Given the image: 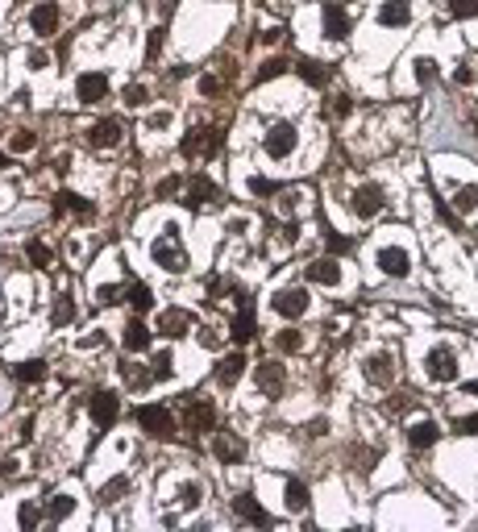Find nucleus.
<instances>
[{
	"mask_svg": "<svg viewBox=\"0 0 478 532\" xmlns=\"http://www.w3.org/2000/svg\"><path fill=\"white\" fill-rule=\"evenodd\" d=\"M138 429L150 436H158V441H167V436H175V416H171V408H163V404H142L138 408Z\"/></svg>",
	"mask_w": 478,
	"mask_h": 532,
	"instance_id": "nucleus-1",
	"label": "nucleus"
},
{
	"mask_svg": "<svg viewBox=\"0 0 478 532\" xmlns=\"http://www.w3.org/2000/svg\"><path fill=\"white\" fill-rule=\"evenodd\" d=\"M424 370H429L432 383H454L457 379V358L449 345H432L429 358H424Z\"/></svg>",
	"mask_w": 478,
	"mask_h": 532,
	"instance_id": "nucleus-2",
	"label": "nucleus"
},
{
	"mask_svg": "<svg viewBox=\"0 0 478 532\" xmlns=\"http://www.w3.org/2000/svg\"><path fill=\"white\" fill-rule=\"evenodd\" d=\"M220 142H225V138H220V129H191V133H183L179 150H183L188 158H195V154H200V158H208V154H216V150H220Z\"/></svg>",
	"mask_w": 478,
	"mask_h": 532,
	"instance_id": "nucleus-3",
	"label": "nucleus"
},
{
	"mask_svg": "<svg viewBox=\"0 0 478 532\" xmlns=\"http://www.w3.org/2000/svg\"><path fill=\"white\" fill-rule=\"evenodd\" d=\"M88 411H92L96 429H108V424H117V416H121V399L113 395V391H92Z\"/></svg>",
	"mask_w": 478,
	"mask_h": 532,
	"instance_id": "nucleus-4",
	"label": "nucleus"
},
{
	"mask_svg": "<svg viewBox=\"0 0 478 532\" xmlns=\"http://www.w3.org/2000/svg\"><path fill=\"white\" fill-rule=\"evenodd\" d=\"M154 262L163 266V270H171V275H179V270H188V254H183V245L175 242V237H158L154 242Z\"/></svg>",
	"mask_w": 478,
	"mask_h": 532,
	"instance_id": "nucleus-5",
	"label": "nucleus"
},
{
	"mask_svg": "<svg viewBox=\"0 0 478 532\" xmlns=\"http://www.w3.org/2000/svg\"><path fill=\"white\" fill-rule=\"evenodd\" d=\"M295 142H300V138H295V129H291L287 121L270 125V129H266V138H263V145H266V154H270V158H287V154L295 150Z\"/></svg>",
	"mask_w": 478,
	"mask_h": 532,
	"instance_id": "nucleus-6",
	"label": "nucleus"
},
{
	"mask_svg": "<svg viewBox=\"0 0 478 532\" xmlns=\"http://www.w3.org/2000/svg\"><path fill=\"white\" fill-rule=\"evenodd\" d=\"M275 312L287 316V320H295V316H304L308 312V291L304 287H283V291H275Z\"/></svg>",
	"mask_w": 478,
	"mask_h": 532,
	"instance_id": "nucleus-7",
	"label": "nucleus"
},
{
	"mask_svg": "<svg viewBox=\"0 0 478 532\" xmlns=\"http://www.w3.org/2000/svg\"><path fill=\"white\" fill-rule=\"evenodd\" d=\"M216 424V408L208 404V399H191L188 411H183V429L188 433H208Z\"/></svg>",
	"mask_w": 478,
	"mask_h": 532,
	"instance_id": "nucleus-8",
	"label": "nucleus"
},
{
	"mask_svg": "<svg viewBox=\"0 0 478 532\" xmlns=\"http://www.w3.org/2000/svg\"><path fill=\"white\" fill-rule=\"evenodd\" d=\"M216 200H220V188H216L213 179H208V175H191L188 200H183V204H188V208H204V204H216Z\"/></svg>",
	"mask_w": 478,
	"mask_h": 532,
	"instance_id": "nucleus-9",
	"label": "nucleus"
},
{
	"mask_svg": "<svg viewBox=\"0 0 478 532\" xmlns=\"http://www.w3.org/2000/svg\"><path fill=\"white\" fill-rule=\"evenodd\" d=\"M238 304H241V312L233 316V329H229V337L238 341V345H245V341H254L258 324H254V308H250V295H245V291H238Z\"/></svg>",
	"mask_w": 478,
	"mask_h": 532,
	"instance_id": "nucleus-10",
	"label": "nucleus"
},
{
	"mask_svg": "<svg viewBox=\"0 0 478 532\" xmlns=\"http://www.w3.org/2000/svg\"><path fill=\"white\" fill-rule=\"evenodd\" d=\"M213 454H216V461H225V466H238V461L245 458V441H241V433H216L213 436Z\"/></svg>",
	"mask_w": 478,
	"mask_h": 532,
	"instance_id": "nucleus-11",
	"label": "nucleus"
},
{
	"mask_svg": "<svg viewBox=\"0 0 478 532\" xmlns=\"http://www.w3.org/2000/svg\"><path fill=\"white\" fill-rule=\"evenodd\" d=\"M379 266H382V275L404 279L407 270H412V254H407L404 245H382V250H379Z\"/></svg>",
	"mask_w": 478,
	"mask_h": 532,
	"instance_id": "nucleus-12",
	"label": "nucleus"
},
{
	"mask_svg": "<svg viewBox=\"0 0 478 532\" xmlns=\"http://www.w3.org/2000/svg\"><path fill=\"white\" fill-rule=\"evenodd\" d=\"M75 92H79L83 104H100V100L108 96V75L104 71H83L79 83H75Z\"/></svg>",
	"mask_w": 478,
	"mask_h": 532,
	"instance_id": "nucleus-13",
	"label": "nucleus"
},
{
	"mask_svg": "<svg viewBox=\"0 0 478 532\" xmlns=\"http://www.w3.org/2000/svg\"><path fill=\"white\" fill-rule=\"evenodd\" d=\"M304 275H308V283L337 287V283H341V262L329 254V258H316V262H308V266H304Z\"/></svg>",
	"mask_w": 478,
	"mask_h": 532,
	"instance_id": "nucleus-14",
	"label": "nucleus"
},
{
	"mask_svg": "<svg viewBox=\"0 0 478 532\" xmlns=\"http://www.w3.org/2000/svg\"><path fill=\"white\" fill-rule=\"evenodd\" d=\"M382 204H387V200H382V188L366 183V188L354 192V204H350V208H354L362 220H370V217H379V213H382Z\"/></svg>",
	"mask_w": 478,
	"mask_h": 532,
	"instance_id": "nucleus-15",
	"label": "nucleus"
},
{
	"mask_svg": "<svg viewBox=\"0 0 478 532\" xmlns=\"http://www.w3.org/2000/svg\"><path fill=\"white\" fill-rule=\"evenodd\" d=\"M29 29H34L38 38H50V34L59 29V4H54V0L34 4V13H29Z\"/></svg>",
	"mask_w": 478,
	"mask_h": 532,
	"instance_id": "nucleus-16",
	"label": "nucleus"
},
{
	"mask_svg": "<svg viewBox=\"0 0 478 532\" xmlns=\"http://www.w3.org/2000/svg\"><path fill=\"white\" fill-rule=\"evenodd\" d=\"M121 138H125V129H121V121H96L92 129H88V145H96V150H113V145H121Z\"/></svg>",
	"mask_w": 478,
	"mask_h": 532,
	"instance_id": "nucleus-17",
	"label": "nucleus"
},
{
	"mask_svg": "<svg viewBox=\"0 0 478 532\" xmlns=\"http://www.w3.org/2000/svg\"><path fill=\"white\" fill-rule=\"evenodd\" d=\"M188 329H191V312H183V308H167V312L158 316V333L167 341L188 337Z\"/></svg>",
	"mask_w": 478,
	"mask_h": 532,
	"instance_id": "nucleus-18",
	"label": "nucleus"
},
{
	"mask_svg": "<svg viewBox=\"0 0 478 532\" xmlns=\"http://www.w3.org/2000/svg\"><path fill=\"white\" fill-rule=\"evenodd\" d=\"M320 21H325V38H333V42H341V38L350 34V13H345L337 0H329V4H325Z\"/></svg>",
	"mask_w": 478,
	"mask_h": 532,
	"instance_id": "nucleus-19",
	"label": "nucleus"
},
{
	"mask_svg": "<svg viewBox=\"0 0 478 532\" xmlns=\"http://www.w3.org/2000/svg\"><path fill=\"white\" fill-rule=\"evenodd\" d=\"M283 366L275 362V358H266V362H258L254 366V383H258V387L266 391V395H279V391H283Z\"/></svg>",
	"mask_w": 478,
	"mask_h": 532,
	"instance_id": "nucleus-20",
	"label": "nucleus"
},
{
	"mask_svg": "<svg viewBox=\"0 0 478 532\" xmlns=\"http://www.w3.org/2000/svg\"><path fill=\"white\" fill-rule=\"evenodd\" d=\"M233 516H238V520H245V524H258V528H266V524H270L266 508L258 503V499H254V495H250V491L233 499Z\"/></svg>",
	"mask_w": 478,
	"mask_h": 532,
	"instance_id": "nucleus-21",
	"label": "nucleus"
},
{
	"mask_svg": "<svg viewBox=\"0 0 478 532\" xmlns=\"http://www.w3.org/2000/svg\"><path fill=\"white\" fill-rule=\"evenodd\" d=\"M150 329L142 324V316H133L129 324H125V337H121V345H125V354H146L150 349Z\"/></svg>",
	"mask_w": 478,
	"mask_h": 532,
	"instance_id": "nucleus-22",
	"label": "nucleus"
},
{
	"mask_svg": "<svg viewBox=\"0 0 478 532\" xmlns=\"http://www.w3.org/2000/svg\"><path fill=\"white\" fill-rule=\"evenodd\" d=\"M241 370H245V354H225V358L216 362V383H220V387H233L241 379Z\"/></svg>",
	"mask_w": 478,
	"mask_h": 532,
	"instance_id": "nucleus-23",
	"label": "nucleus"
},
{
	"mask_svg": "<svg viewBox=\"0 0 478 532\" xmlns=\"http://www.w3.org/2000/svg\"><path fill=\"white\" fill-rule=\"evenodd\" d=\"M379 21L387 25V29H400V25L412 21V4H407V0H387L379 9Z\"/></svg>",
	"mask_w": 478,
	"mask_h": 532,
	"instance_id": "nucleus-24",
	"label": "nucleus"
},
{
	"mask_svg": "<svg viewBox=\"0 0 478 532\" xmlns=\"http://www.w3.org/2000/svg\"><path fill=\"white\" fill-rule=\"evenodd\" d=\"M366 379L370 383H379V387H391V379H395V366L387 354H375V358H366Z\"/></svg>",
	"mask_w": 478,
	"mask_h": 532,
	"instance_id": "nucleus-25",
	"label": "nucleus"
},
{
	"mask_svg": "<svg viewBox=\"0 0 478 532\" xmlns=\"http://www.w3.org/2000/svg\"><path fill=\"white\" fill-rule=\"evenodd\" d=\"M437 436H441V429H437L432 420H416V424L407 429V445H412V449H429V445H437Z\"/></svg>",
	"mask_w": 478,
	"mask_h": 532,
	"instance_id": "nucleus-26",
	"label": "nucleus"
},
{
	"mask_svg": "<svg viewBox=\"0 0 478 532\" xmlns=\"http://www.w3.org/2000/svg\"><path fill=\"white\" fill-rule=\"evenodd\" d=\"M25 258H29V266L46 270V266H54V250H50L46 242H38V237H29V242H25Z\"/></svg>",
	"mask_w": 478,
	"mask_h": 532,
	"instance_id": "nucleus-27",
	"label": "nucleus"
},
{
	"mask_svg": "<svg viewBox=\"0 0 478 532\" xmlns=\"http://www.w3.org/2000/svg\"><path fill=\"white\" fill-rule=\"evenodd\" d=\"M300 79H304L308 88H325V83H329V67L316 63V58H304V63H300Z\"/></svg>",
	"mask_w": 478,
	"mask_h": 532,
	"instance_id": "nucleus-28",
	"label": "nucleus"
},
{
	"mask_svg": "<svg viewBox=\"0 0 478 532\" xmlns=\"http://www.w3.org/2000/svg\"><path fill=\"white\" fill-rule=\"evenodd\" d=\"M283 499H287V511H304V508H308V499H312V495H308V483H304V479H291V483H287V495H283Z\"/></svg>",
	"mask_w": 478,
	"mask_h": 532,
	"instance_id": "nucleus-29",
	"label": "nucleus"
},
{
	"mask_svg": "<svg viewBox=\"0 0 478 532\" xmlns=\"http://www.w3.org/2000/svg\"><path fill=\"white\" fill-rule=\"evenodd\" d=\"M125 300H129V308H133V312L142 316V312H150V308H154V291L146 287V283H133V287L125 291Z\"/></svg>",
	"mask_w": 478,
	"mask_h": 532,
	"instance_id": "nucleus-30",
	"label": "nucleus"
},
{
	"mask_svg": "<svg viewBox=\"0 0 478 532\" xmlns=\"http://www.w3.org/2000/svg\"><path fill=\"white\" fill-rule=\"evenodd\" d=\"M71 511H75V499H71V495H54V499L46 503V520H50V524H63Z\"/></svg>",
	"mask_w": 478,
	"mask_h": 532,
	"instance_id": "nucleus-31",
	"label": "nucleus"
},
{
	"mask_svg": "<svg viewBox=\"0 0 478 532\" xmlns=\"http://www.w3.org/2000/svg\"><path fill=\"white\" fill-rule=\"evenodd\" d=\"M38 145V133L34 129H17V133H9V154H29Z\"/></svg>",
	"mask_w": 478,
	"mask_h": 532,
	"instance_id": "nucleus-32",
	"label": "nucleus"
},
{
	"mask_svg": "<svg viewBox=\"0 0 478 532\" xmlns=\"http://www.w3.org/2000/svg\"><path fill=\"white\" fill-rule=\"evenodd\" d=\"M275 349H279V354H300V349H304V337H300V329H283V333L275 337Z\"/></svg>",
	"mask_w": 478,
	"mask_h": 532,
	"instance_id": "nucleus-33",
	"label": "nucleus"
},
{
	"mask_svg": "<svg viewBox=\"0 0 478 532\" xmlns=\"http://www.w3.org/2000/svg\"><path fill=\"white\" fill-rule=\"evenodd\" d=\"M13 374H17L21 383H42V379H46V362H38V358H34V362H21Z\"/></svg>",
	"mask_w": 478,
	"mask_h": 532,
	"instance_id": "nucleus-34",
	"label": "nucleus"
},
{
	"mask_svg": "<svg viewBox=\"0 0 478 532\" xmlns=\"http://www.w3.org/2000/svg\"><path fill=\"white\" fill-rule=\"evenodd\" d=\"M146 100H150L146 83H129V88L121 92V104H125V108H146Z\"/></svg>",
	"mask_w": 478,
	"mask_h": 532,
	"instance_id": "nucleus-35",
	"label": "nucleus"
},
{
	"mask_svg": "<svg viewBox=\"0 0 478 532\" xmlns=\"http://www.w3.org/2000/svg\"><path fill=\"white\" fill-rule=\"evenodd\" d=\"M279 75H287V58H266L263 67H258V83H270V79H279Z\"/></svg>",
	"mask_w": 478,
	"mask_h": 532,
	"instance_id": "nucleus-36",
	"label": "nucleus"
},
{
	"mask_svg": "<svg viewBox=\"0 0 478 532\" xmlns=\"http://www.w3.org/2000/svg\"><path fill=\"white\" fill-rule=\"evenodd\" d=\"M125 491H129V479H121V474H117V479H108V483L100 486V499H104V503H117Z\"/></svg>",
	"mask_w": 478,
	"mask_h": 532,
	"instance_id": "nucleus-37",
	"label": "nucleus"
},
{
	"mask_svg": "<svg viewBox=\"0 0 478 532\" xmlns=\"http://www.w3.org/2000/svg\"><path fill=\"white\" fill-rule=\"evenodd\" d=\"M445 9L454 13L457 21H470V17H478V0H445Z\"/></svg>",
	"mask_w": 478,
	"mask_h": 532,
	"instance_id": "nucleus-38",
	"label": "nucleus"
},
{
	"mask_svg": "<svg viewBox=\"0 0 478 532\" xmlns=\"http://www.w3.org/2000/svg\"><path fill=\"white\" fill-rule=\"evenodd\" d=\"M457 208H462V213H474V208H478V183L457 188Z\"/></svg>",
	"mask_w": 478,
	"mask_h": 532,
	"instance_id": "nucleus-39",
	"label": "nucleus"
},
{
	"mask_svg": "<svg viewBox=\"0 0 478 532\" xmlns=\"http://www.w3.org/2000/svg\"><path fill=\"white\" fill-rule=\"evenodd\" d=\"M50 320H54V324H71V320H75V304H71V300H54Z\"/></svg>",
	"mask_w": 478,
	"mask_h": 532,
	"instance_id": "nucleus-40",
	"label": "nucleus"
},
{
	"mask_svg": "<svg viewBox=\"0 0 478 532\" xmlns=\"http://www.w3.org/2000/svg\"><path fill=\"white\" fill-rule=\"evenodd\" d=\"M125 383H129V387H150V383H154V370H138V366H125Z\"/></svg>",
	"mask_w": 478,
	"mask_h": 532,
	"instance_id": "nucleus-41",
	"label": "nucleus"
},
{
	"mask_svg": "<svg viewBox=\"0 0 478 532\" xmlns=\"http://www.w3.org/2000/svg\"><path fill=\"white\" fill-rule=\"evenodd\" d=\"M38 520H42L38 503H21V511H17V524H21V528H38Z\"/></svg>",
	"mask_w": 478,
	"mask_h": 532,
	"instance_id": "nucleus-42",
	"label": "nucleus"
},
{
	"mask_svg": "<svg viewBox=\"0 0 478 532\" xmlns=\"http://www.w3.org/2000/svg\"><path fill=\"white\" fill-rule=\"evenodd\" d=\"M250 192H254V195H275V192H279V183L266 179V175H254V179H250Z\"/></svg>",
	"mask_w": 478,
	"mask_h": 532,
	"instance_id": "nucleus-43",
	"label": "nucleus"
},
{
	"mask_svg": "<svg viewBox=\"0 0 478 532\" xmlns=\"http://www.w3.org/2000/svg\"><path fill=\"white\" fill-rule=\"evenodd\" d=\"M325 250H329V254H345V250H350V237H341V233H333V229H329V233H325Z\"/></svg>",
	"mask_w": 478,
	"mask_h": 532,
	"instance_id": "nucleus-44",
	"label": "nucleus"
},
{
	"mask_svg": "<svg viewBox=\"0 0 478 532\" xmlns=\"http://www.w3.org/2000/svg\"><path fill=\"white\" fill-rule=\"evenodd\" d=\"M25 63H29V71H46V67H50V54H46V50H38V46H34L29 54H25Z\"/></svg>",
	"mask_w": 478,
	"mask_h": 532,
	"instance_id": "nucleus-45",
	"label": "nucleus"
},
{
	"mask_svg": "<svg viewBox=\"0 0 478 532\" xmlns=\"http://www.w3.org/2000/svg\"><path fill=\"white\" fill-rule=\"evenodd\" d=\"M416 79H420V83H432V79H437V63H432V58H416Z\"/></svg>",
	"mask_w": 478,
	"mask_h": 532,
	"instance_id": "nucleus-46",
	"label": "nucleus"
},
{
	"mask_svg": "<svg viewBox=\"0 0 478 532\" xmlns=\"http://www.w3.org/2000/svg\"><path fill=\"white\" fill-rule=\"evenodd\" d=\"M179 188H183V179H179V175H167V179L154 188V192H158V200H167V195H175Z\"/></svg>",
	"mask_w": 478,
	"mask_h": 532,
	"instance_id": "nucleus-47",
	"label": "nucleus"
},
{
	"mask_svg": "<svg viewBox=\"0 0 478 532\" xmlns=\"http://www.w3.org/2000/svg\"><path fill=\"white\" fill-rule=\"evenodd\" d=\"M179 503H183V508H195V503H200V486L183 483V486H179Z\"/></svg>",
	"mask_w": 478,
	"mask_h": 532,
	"instance_id": "nucleus-48",
	"label": "nucleus"
},
{
	"mask_svg": "<svg viewBox=\"0 0 478 532\" xmlns=\"http://www.w3.org/2000/svg\"><path fill=\"white\" fill-rule=\"evenodd\" d=\"M163 34H167L163 25H158V29H150V42H146V58H158V50H163Z\"/></svg>",
	"mask_w": 478,
	"mask_h": 532,
	"instance_id": "nucleus-49",
	"label": "nucleus"
},
{
	"mask_svg": "<svg viewBox=\"0 0 478 532\" xmlns=\"http://www.w3.org/2000/svg\"><path fill=\"white\" fill-rule=\"evenodd\" d=\"M175 374V366H171V354H158L154 358V379H171Z\"/></svg>",
	"mask_w": 478,
	"mask_h": 532,
	"instance_id": "nucleus-50",
	"label": "nucleus"
},
{
	"mask_svg": "<svg viewBox=\"0 0 478 532\" xmlns=\"http://www.w3.org/2000/svg\"><path fill=\"white\" fill-rule=\"evenodd\" d=\"M350 108H354V100H350V96H333V104H329L333 117H350Z\"/></svg>",
	"mask_w": 478,
	"mask_h": 532,
	"instance_id": "nucleus-51",
	"label": "nucleus"
},
{
	"mask_svg": "<svg viewBox=\"0 0 478 532\" xmlns=\"http://www.w3.org/2000/svg\"><path fill=\"white\" fill-rule=\"evenodd\" d=\"M457 433L478 436V411H474V416H462V420H457Z\"/></svg>",
	"mask_w": 478,
	"mask_h": 532,
	"instance_id": "nucleus-52",
	"label": "nucleus"
},
{
	"mask_svg": "<svg viewBox=\"0 0 478 532\" xmlns=\"http://www.w3.org/2000/svg\"><path fill=\"white\" fill-rule=\"evenodd\" d=\"M200 92H204V96H216V92H220V79H216V75H200Z\"/></svg>",
	"mask_w": 478,
	"mask_h": 532,
	"instance_id": "nucleus-53",
	"label": "nucleus"
},
{
	"mask_svg": "<svg viewBox=\"0 0 478 532\" xmlns=\"http://www.w3.org/2000/svg\"><path fill=\"white\" fill-rule=\"evenodd\" d=\"M96 300L108 308V304H117V300H121V287H100V291H96Z\"/></svg>",
	"mask_w": 478,
	"mask_h": 532,
	"instance_id": "nucleus-54",
	"label": "nucleus"
},
{
	"mask_svg": "<svg viewBox=\"0 0 478 532\" xmlns=\"http://www.w3.org/2000/svg\"><path fill=\"white\" fill-rule=\"evenodd\" d=\"M0 474H4V479H17V474H21V461H17V458H4V461H0Z\"/></svg>",
	"mask_w": 478,
	"mask_h": 532,
	"instance_id": "nucleus-55",
	"label": "nucleus"
},
{
	"mask_svg": "<svg viewBox=\"0 0 478 532\" xmlns=\"http://www.w3.org/2000/svg\"><path fill=\"white\" fill-rule=\"evenodd\" d=\"M454 83H457V88H470V83H474V71H470V67H457Z\"/></svg>",
	"mask_w": 478,
	"mask_h": 532,
	"instance_id": "nucleus-56",
	"label": "nucleus"
},
{
	"mask_svg": "<svg viewBox=\"0 0 478 532\" xmlns=\"http://www.w3.org/2000/svg\"><path fill=\"white\" fill-rule=\"evenodd\" d=\"M325 429H329V420H312L304 433H308V436H325Z\"/></svg>",
	"mask_w": 478,
	"mask_h": 532,
	"instance_id": "nucleus-57",
	"label": "nucleus"
},
{
	"mask_svg": "<svg viewBox=\"0 0 478 532\" xmlns=\"http://www.w3.org/2000/svg\"><path fill=\"white\" fill-rule=\"evenodd\" d=\"M171 125V113H154V117H150V129H167Z\"/></svg>",
	"mask_w": 478,
	"mask_h": 532,
	"instance_id": "nucleus-58",
	"label": "nucleus"
},
{
	"mask_svg": "<svg viewBox=\"0 0 478 532\" xmlns=\"http://www.w3.org/2000/svg\"><path fill=\"white\" fill-rule=\"evenodd\" d=\"M437 217L445 220V225H454V229H457V217L449 213V208H445V204H437Z\"/></svg>",
	"mask_w": 478,
	"mask_h": 532,
	"instance_id": "nucleus-59",
	"label": "nucleus"
},
{
	"mask_svg": "<svg viewBox=\"0 0 478 532\" xmlns=\"http://www.w3.org/2000/svg\"><path fill=\"white\" fill-rule=\"evenodd\" d=\"M225 287H229L225 279H213V283H208V295H213V300H216V295H225Z\"/></svg>",
	"mask_w": 478,
	"mask_h": 532,
	"instance_id": "nucleus-60",
	"label": "nucleus"
},
{
	"mask_svg": "<svg viewBox=\"0 0 478 532\" xmlns=\"http://www.w3.org/2000/svg\"><path fill=\"white\" fill-rule=\"evenodd\" d=\"M279 38H283V29H279V25H275V29H266V34H263V42H270V46H275Z\"/></svg>",
	"mask_w": 478,
	"mask_h": 532,
	"instance_id": "nucleus-61",
	"label": "nucleus"
},
{
	"mask_svg": "<svg viewBox=\"0 0 478 532\" xmlns=\"http://www.w3.org/2000/svg\"><path fill=\"white\" fill-rule=\"evenodd\" d=\"M466 395H478V383H470V387H466Z\"/></svg>",
	"mask_w": 478,
	"mask_h": 532,
	"instance_id": "nucleus-62",
	"label": "nucleus"
},
{
	"mask_svg": "<svg viewBox=\"0 0 478 532\" xmlns=\"http://www.w3.org/2000/svg\"><path fill=\"white\" fill-rule=\"evenodd\" d=\"M0 167H9V158H4V154H0Z\"/></svg>",
	"mask_w": 478,
	"mask_h": 532,
	"instance_id": "nucleus-63",
	"label": "nucleus"
},
{
	"mask_svg": "<svg viewBox=\"0 0 478 532\" xmlns=\"http://www.w3.org/2000/svg\"><path fill=\"white\" fill-rule=\"evenodd\" d=\"M337 4H341V0H337Z\"/></svg>",
	"mask_w": 478,
	"mask_h": 532,
	"instance_id": "nucleus-64",
	"label": "nucleus"
}]
</instances>
